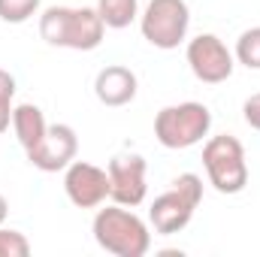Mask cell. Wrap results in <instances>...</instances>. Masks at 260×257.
I'll return each mask as SVG.
<instances>
[{
    "label": "cell",
    "instance_id": "12",
    "mask_svg": "<svg viewBox=\"0 0 260 257\" xmlns=\"http://www.w3.org/2000/svg\"><path fill=\"white\" fill-rule=\"evenodd\" d=\"M46 127H49V124H46V115H43L40 106L21 103V106L12 109V130H15V139H18V145H21L24 151L34 148V145L43 139Z\"/></svg>",
    "mask_w": 260,
    "mask_h": 257
},
{
    "label": "cell",
    "instance_id": "2",
    "mask_svg": "<svg viewBox=\"0 0 260 257\" xmlns=\"http://www.w3.org/2000/svg\"><path fill=\"white\" fill-rule=\"evenodd\" d=\"M91 233L103 251L115 257H145L151 248V230L148 224L130 212L127 206H106L94 215Z\"/></svg>",
    "mask_w": 260,
    "mask_h": 257
},
{
    "label": "cell",
    "instance_id": "3",
    "mask_svg": "<svg viewBox=\"0 0 260 257\" xmlns=\"http://www.w3.org/2000/svg\"><path fill=\"white\" fill-rule=\"evenodd\" d=\"M203 200V179L197 173H182L173 179V188L164 191L160 197H154L151 209H148V221L154 227V233L160 236H173V233H182L191 218H194V209Z\"/></svg>",
    "mask_w": 260,
    "mask_h": 257
},
{
    "label": "cell",
    "instance_id": "17",
    "mask_svg": "<svg viewBox=\"0 0 260 257\" xmlns=\"http://www.w3.org/2000/svg\"><path fill=\"white\" fill-rule=\"evenodd\" d=\"M242 118L251 130H260V94H251L245 103H242Z\"/></svg>",
    "mask_w": 260,
    "mask_h": 257
},
{
    "label": "cell",
    "instance_id": "8",
    "mask_svg": "<svg viewBox=\"0 0 260 257\" xmlns=\"http://www.w3.org/2000/svg\"><path fill=\"white\" fill-rule=\"evenodd\" d=\"M145 170L148 167H145L142 154H115L109 160V167H106V173H109V197L118 206L136 209L148 194Z\"/></svg>",
    "mask_w": 260,
    "mask_h": 257
},
{
    "label": "cell",
    "instance_id": "7",
    "mask_svg": "<svg viewBox=\"0 0 260 257\" xmlns=\"http://www.w3.org/2000/svg\"><path fill=\"white\" fill-rule=\"evenodd\" d=\"M188 67L200 82L206 85H221L233 76V67H236V58L233 52L215 37V34H200L188 43Z\"/></svg>",
    "mask_w": 260,
    "mask_h": 257
},
{
    "label": "cell",
    "instance_id": "19",
    "mask_svg": "<svg viewBox=\"0 0 260 257\" xmlns=\"http://www.w3.org/2000/svg\"><path fill=\"white\" fill-rule=\"evenodd\" d=\"M0 94H6V97H15V79H12L6 70H0Z\"/></svg>",
    "mask_w": 260,
    "mask_h": 257
},
{
    "label": "cell",
    "instance_id": "11",
    "mask_svg": "<svg viewBox=\"0 0 260 257\" xmlns=\"http://www.w3.org/2000/svg\"><path fill=\"white\" fill-rule=\"evenodd\" d=\"M136 88H139V82H136V73L127 70V67H103L100 73H97V79H94V94H97V100L103 103V106H112V109H118V106H127L130 100L136 97Z\"/></svg>",
    "mask_w": 260,
    "mask_h": 257
},
{
    "label": "cell",
    "instance_id": "20",
    "mask_svg": "<svg viewBox=\"0 0 260 257\" xmlns=\"http://www.w3.org/2000/svg\"><path fill=\"white\" fill-rule=\"evenodd\" d=\"M6 215H9V203H6V197L0 194V227H3V221H6Z\"/></svg>",
    "mask_w": 260,
    "mask_h": 257
},
{
    "label": "cell",
    "instance_id": "5",
    "mask_svg": "<svg viewBox=\"0 0 260 257\" xmlns=\"http://www.w3.org/2000/svg\"><path fill=\"white\" fill-rule=\"evenodd\" d=\"M212 130V112L203 103H176V106H164L154 115V136L164 148L182 151L191 148L197 142H203V136H209Z\"/></svg>",
    "mask_w": 260,
    "mask_h": 257
},
{
    "label": "cell",
    "instance_id": "1",
    "mask_svg": "<svg viewBox=\"0 0 260 257\" xmlns=\"http://www.w3.org/2000/svg\"><path fill=\"white\" fill-rule=\"evenodd\" d=\"M103 34L106 24L97 6H49L40 15V37L58 49L94 52L103 43Z\"/></svg>",
    "mask_w": 260,
    "mask_h": 257
},
{
    "label": "cell",
    "instance_id": "4",
    "mask_svg": "<svg viewBox=\"0 0 260 257\" xmlns=\"http://www.w3.org/2000/svg\"><path fill=\"white\" fill-rule=\"evenodd\" d=\"M203 167L209 176V185L218 194H242L248 185V160L245 148L236 136H212L203 145Z\"/></svg>",
    "mask_w": 260,
    "mask_h": 257
},
{
    "label": "cell",
    "instance_id": "10",
    "mask_svg": "<svg viewBox=\"0 0 260 257\" xmlns=\"http://www.w3.org/2000/svg\"><path fill=\"white\" fill-rule=\"evenodd\" d=\"M64 191L73 206L97 209L109 197V173L88 160H73L64 170Z\"/></svg>",
    "mask_w": 260,
    "mask_h": 257
},
{
    "label": "cell",
    "instance_id": "9",
    "mask_svg": "<svg viewBox=\"0 0 260 257\" xmlns=\"http://www.w3.org/2000/svg\"><path fill=\"white\" fill-rule=\"evenodd\" d=\"M79 154V136L70 124H49L43 139L27 148V160L43 170V173H58V170H67Z\"/></svg>",
    "mask_w": 260,
    "mask_h": 257
},
{
    "label": "cell",
    "instance_id": "6",
    "mask_svg": "<svg viewBox=\"0 0 260 257\" xmlns=\"http://www.w3.org/2000/svg\"><path fill=\"white\" fill-rule=\"evenodd\" d=\"M191 27V9L185 0H148L145 12L139 15V30L154 49H179V43L188 37Z\"/></svg>",
    "mask_w": 260,
    "mask_h": 257
},
{
    "label": "cell",
    "instance_id": "16",
    "mask_svg": "<svg viewBox=\"0 0 260 257\" xmlns=\"http://www.w3.org/2000/svg\"><path fill=\"white\" fill-rule=\"evenodd\" d=\"M30 254V242L24 233L18 230H3L0 227V257H27Z\"/></svg>",
    "mask_w": 260,
    "mask_h": 257
},
{
    "label": "cell",
    "instance_id": "14",
    "mask_svg": "<svg viewBox=\"0 0 260 257\" xmlns=\"http://www.w3.org/2000/svg\"><path fill=\"white\" fill-rule=\"evenodd\" d=\"M233 58L248 70H260V27H248L239 34Z\"/></svg>",
    "mask_w": 260,
    "mask_h": 257
},
{
    "label": "cell",
    "instance_id": "18",
    "mask_svg": "<svg viewBox=\"0 0 260 257\" xmlns=\"http://www.w3.org/2000/svg\"><path fill=\"white\" fill-rule=\"evenodd\" d=\"M12 97H6V94H0V136L9 130V124H12Z\"/></svg>",
    "mask_w": 260,
    "mask_h": 257
},
{
    "label": "cell",
    "instance_id": "13",
    "mask_svg": "<svg viewBox=\"0 0 260 257\" xmlns=\"http://www.w3.org/2000/svg\"><path fill=\"white\" fill-rule=\"evenodd\" d=\"M97 12L103 18L106 27L112 30H121L130 27L139 15V0H97Z\"/></svg>",
    "mask_w": 260,
    "mask_h": 257
},
{
    "label": "cell",
    "instance_id": "15",
    "mask_svg": "<svg viewBox=\"0 0 260 257\" xmlns=\"http://www.w3.org/2000/svg\"><path fill=\"white\" fill-rule=\"evenodd\" d=\"M40 0H0V18L6 24H21L30 15H37Z\"/></svg>",
    "mask_w": 260,
    "mask_h": 257
}]
</instances>
